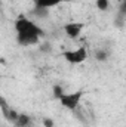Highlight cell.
<instances>
[{"label": "cell", "mask_w": 126, "mask_h": 127, "mask_svg": "<svg viewBox=\"0 0 126 127\" xmlns=\"http://www.w3.org/2000/svg\"><path fill=\"white\" fill-rule=\"evenodd\" d=\"M61 56L71 65H79L88 59V50L85 47H79L76 50H65L61 53Z\"/></svg>", "instance_id": "3957f363"}, {"label": "cell", "mask_w": 126, "mask_h": 127, "mask_svg": "<svg viewBox=\"0 0 126 127\" xmlns=\"http://www.w3.org/2000/svg\"><path fill=\"white\" fill-rule=\"evenodd\" d=\"M15 31H16V40L21 46H33L37 44L42 37V28L30 21L28 18L19 16L15 21Z\"/></svg>", "instance_id": "6da1fadb"}, {"label": "cell", "mask_w": 126, "mask_h": 127, "mask_svg": "<svg viewBox=\"0 0 126 127\" xmlns=\"http://www.w3.org/2000/svg\"><path fill=\"white\" fill-rule=\"evenodd\" d=\"M82 97H83V90H77V92H71V93H63L58 100L61 102V105L65 109L74 111L79 106Z\"/></svg>", "instance_id": "7a4b0ae2"}, {"label": "cell", "mask_w": 126, "mask_h": 127, "mask_svg": "<svg viewBox=\"0 0 126 127\" xmlns=\"http://www.w3.org/2000/svg\"><path fill=\"white\" fill-rule=\"evenodd\" d=\"M96 58H98L99 61L107 59V52H98V53H96Z\"/></svg>", "instance_id": "7c38bea8"}, {"label": "cell", "mask_w": 126, "mask_h": 127, "mask_svg": "<svg viewBox=\"0 0 126 127\" xmlns=\"http://www.w3.org/2000/svg\"><path fill=\"white\" fill-rule=\"evenodd\" d=\"M83 28H85V25H83L82 22H68V24L64 27V31H65V34H67L70 38H76V37L80 35V32H82Z\"/></svg>", "instance_id": "277c9868"}, {"label": "cell", "mask_w": 126, "mask_h": 127, "mask_svg": "<svg viewBox=\"0 0 126 127\" xmlns=\"http://www.w3.org/2000/svg\"><path fill=\"white\" fill-rule=\"evenodd\" d=\"M64 92H63V87H60V86H55L54 87V96L57 97V99H60V96L63 95Z\"/></svg>", "instance_id": "30bf717a"}, {"label": "cell", "mask_w": 126, "mask_h": 127, "mask_svg": "<svg viewBox=\"0 0 126 127\" xmlns=\"http://www.w3.org/2000/svg\"><path fill=\"white\" fill-rule=\"evenodd\" d=\"M15 124H16L18 127H27L28 124H30V117L25 115V114H19L18 118L15 120Z\"/></svg>", "instance_id": "52a82bcc"}, {"label": "cell", "mask_w": 126, "mask_h": 127, "mask_svg": "<svg viewBox=\"0 0 126 127\" xmlns=\"http://www.w3.org/2000/svg\"><path fill=\"white\" fill-rule=\"evenodd\" d=\"M119 18L120 19H125L126 18V0H123L122 1V4H120V9H119Z\"/></svg>", "instance_id": "9c48e42d"}, {"label": "cell", "mask_w": 126, "mask_h": 127, "mask_svg": "<svg viewBox=\"0 0 126 127\" xmlns=\"http://www.w3.org/2000/svg\"><path fill=\"white\" fill-rule=\"evenodd\" d=\"M43 126L45 127H54V120H51V118H45V120H43Z\"/></svg>", "instance_id": "8fae6325"}, {"label": "cell", "mask_w": 126, "mask_h": 127, "mask_svg": "<svg viewBox=\"0 0 126 127\" xmlns=\"http://www.w3.org/2000/svg\"><path fill=\"white\" fill-rule=\"evenodd\" d=\"M64 1H68V0H36V9H51V7H55L58 4H61Z\"/></svg>", "instance_id": "8992f818"}, {"label": "cell", "mask_w": 126, "mask_h": 127, "mask_svg": "<svg viewBox=\"0 0 126 127\" xmlns=\"http://www.w3.org/2000/svg\"><path fill=\"white\" fill-rule=\"evenodd\" d=\"M96 7L99 10H107L110 7V0H96Z\"/></svg>", "instance_id": "ba28073f"}, {"label": "cell", "mask_w": 126, "mask_h": 127, "mask_svg": "<svg viewBox=\"0 0 126 127\" xmlns=\"http://www.w3.org/2000/svg\"><path fill=\"white\" fill-rule=\"evenodd\" d=\"M0 105H1V114H3V117L6 118V120H9V121H12V123H15V120L18 118V112L16 111H13L12 108H9V105L6 103V100L4 99H1L0 100Z\"/></svg>", "instance_id": "5b68a950"}]
</instances>
